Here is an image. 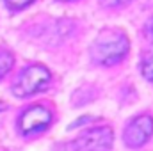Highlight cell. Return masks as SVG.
I'll return each mask as SVG.
<instances>
[{
  "label": "cell",
  "mask_w": 153,
  "mask_h": 151,
  "mask_svg": "<svg viewBox=\"0 0 153 151\" xmlns=\"http://www.w3.org/2000/svg\"><path fill=\"white\" fill-rule=\"evenodd\" d=\"M30 2H34V0H5V4H7V7L9 9H23L25 5H29Z\"/></svg>",
  "instance_id": "cell-8"
},
{
  "label": "cell",
  "mask_w": 153,
  "mask_h": 151,
  "mask_svg": "<svg viewBox=\"0 0 153 151\" xmlns=\"http://www.w3.org/2000/svg\"><path fill=\"white\" fill-rule=\"evenodd\" d=\"M50 123H52V114L39 105L27 109L18 119V126L22 133H34L39 130H45Z\"/></svg>",
  "instance_id": "cell-5"
},
{
  "label": "cell",
  "mask_w": 153,
  "mask_h": 151,
  "mask_svg": "<svg viewBox=\"0 0 153 151\" xmlns=\"http://www.w3.org/2000/svg\"><path fill=\"white\" fill-rule=\"evenodd\" d=\"M107 7H117V5H121V4H125V2H128V0H102Z\"/></svg>",
  "instance_id": "cell-9"
},
{
  "label": "cell",
  "mask_w": 153,
  "mask_h": 151,
  "mask_svg": "<svg viewBox=\"0 0 153 151\" xmlns=\"http://www.w3.org/2000/svg\"><path fill=\"white\" fill-rule=\"evenodd\" d=\"M5 107H7V105H5V103H2V101H0V112H2V110H5Z\"/></svg>",
  "instance_id": "cell-10"
},
{
  "label": "cell",
  "mask_w": 153,
  "mask_h": 151,
  "mask_svg": "<svg viewBox=\"0 0 153 151\" xmlns=\"http://www.w3.org/2000/svg\"><path fill=\"white\" fill-rule=\"evenodd\" d=\"M153 133V119L152 115H139L125 130V142L130 148H139L143 146Z\"/></svg>",
  "instance_id": "cell-4"
},
{
  "label": "cell",
  "mask_w": 153,
  "mask_h": 151,
  "mask_svg": "<svg viewBox=\"0 0 153 151\" xmlns=\"http://www.w3.org/2000/svg\"><path fill=\"white\" fill-rule=\"evenodd\" d=\"M128 52V38L119 30H103L91 48L94 62L112 66L119 62Z\"/></svg>",
  "instance_id": "cell-1"
},
{
  "label": "cell",
  "mask_w": 153,
  "mask_h": 151,
  "mask_svg": "<svg viewBox=\"0 0 153 151\" xmlns=\"http://www.w3.org/2000/svg\"><path fill=\"white\" fill-rule=\"evenodd\" d=\"M150 34L153 36V21H152V25H150Z\"/></svg>",
  "instance_id": "cell-11"
},
{
  "label": "cell",
  "mask_w": 153,
  "mask_h": 151,
  "mask_svg": "<svg viewBox=\"0 0 153 151\" xmlns=\"http://www.w3.org/2000/svg\"><path fill=\"white\" fill-rule=\"evenodd\" d=\"M141 70H143L144 78H148V80L153 82V46L146 52V55L143 59V64H141Z\"/></svg>",
  "instance_id": "cell-7"
},
{
  "label": "cell",
  "mask_w": 153,
  "mask_h": 151,
  "mask_svg": "<svg viewBox=\"0 0 153 151\" xmlns=\"http://www.w3.org/2000/svg\"><path fill=\"white\" fill-rule=\"evenodd\" d=\"M48 82H50V71L41 64H32V66L25 68L22 71V75L18 76L16 84L13 85V94L18 98L30 96L41 89H45L48 85Z\"/></svg>",
  "instance_id": "cell-2"
},
{
  "label": "cell",
  "mask_w": 153,
  "mask_h": 151,
  "mask_svg": "<svg viewBox=\"0 0 153 151\" xmlns=\"http://www.w3.org/2000/svg\"><path fill=\"white\" fill-rule=\"evenodd\" d=\"M13 62H14L13 55H11L7 50L0 48V80L7 75V71L13 68Z\"/></svg>",
  "instance_id": "cell-6"
},
{
  "label": "cell",
  "mask_w": 153,
  "mask_h": 151,
  "mask_svg": "<svg viewBox=\"0 0 153 151\" xmlns=\"http://www.w3.org/2000/svg\"><path fill=\"white\" fill-rule=\"evenodd\" d=\"M75 146L76 151H109L112 146V130L109 126L89 128L78 135Z\"/></svg>",
  "instance_id": "cell-3"
}]
</instances>
